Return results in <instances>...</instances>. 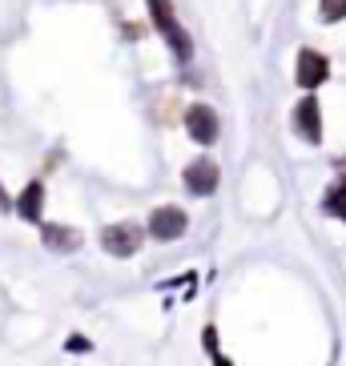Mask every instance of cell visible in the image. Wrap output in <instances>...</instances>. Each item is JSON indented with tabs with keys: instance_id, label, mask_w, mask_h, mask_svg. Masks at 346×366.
Listing matches in <instances>:
<instances>
[{
	"instance_id": "cell-1",
	"label": "cell",
	"mask_w": 346,
	"mask_h": 366,
	"mask_svg": "<svg viewBox=\"0 0 346 366\" xmlns=\"http://www.w3.org/2000/svg\"><path fill=\"white\" fill-rule=\"evenodd\" d=\"M149 4V21H153V29L165 36V44L173 49V56L177 61H189L194 56V44H189V33L182 29V21H177V12H173V0H145Z\"/></svg>"
},
{
	"instance_id": "cell-2",
	"label": "cell",
	"mask_w": 346,
	"mask_h": 366,
	"mask_svg": "<svg viewBox=\"0 0 346 366\" xmlns=\"http://www.w3.org/2000/svg\"><path fill=\"white\" fill-rule=\"evenodd\" d=\"M141 226H133V222H113V226L101 229V249L105 254H113V258H133L141 249Z\"/></svg>"
},
{
	"instance_id": "cell-3",
	"label": "cell",
	"mask_w": 346,
	"mask_h": 366,
	"mask_svg": "<svg viewBox=\"0 0 346 366\" xmlns=\"http://www.w3.org/2000/svg\"><path fill=\"white\" fill-rule=\"evenodd\" d=\"M185 226H189V217L177 205H157L149 214V237H157V242H177L185 234Z\"/></svg>"
},
{
	"instance_id": "cell-4",
	"label": "cell",
	"mask_w": 346,
	"mask_h": 366,
	"mask_svg": "<svg viewBox=\"0 0 346 366\" xmlns=\"http://www.w3.org/2000/svg\"><path fill=\"white\" fill-rule=\"evenodd\" d=\"M294 81L302 89H318L330 81V61L322 53H314V49H302L298 53V65H294Z\"/></svg>"
},
{
	"instance_id": "cell-5",
	"label": "cell",
	"mask_w": 346,
	"mask_h": 366,
	"mask_svg": "<svg viewBox=\"0 0 346 366\" xmlns=\"http://www.w3.org/2000/svg\"><path fill=\"white\" fill-rule=\"evenodd\" d=\"M185 129H189V141H197V145H214L217 141V113L209 105H189V113H185Z\"/></svg>"
},
{
	"instance_id": "cell-6",
	"label": "cell",
	"mask_w": 346,
	"mask_h": 366,
	"mask_svg": "<svg viewBox=\"0 0 346 366\" xmlns=\"http://www.w3.org/2000/svg\"><path fill=\"white\" fill-rule=\"evenodd\" d=\"M294 133L302 141H310V145H318L322 141V109H318V101L306 97L294 105Z\"/></svg>"
},
{
	"instance_id": "cell-7",
	"label": "cell",
	"mask_w": 346,
	"mask_h": 366,
	"mask_svg": "<svg viewBox=\"0 0 346 366\" xmlns=\"http://www.w3.org/2000/svg\"><path fill=\"white\" fill-rule=\"evenodd\" d=\"M217 165L209 162V157H202V162H194V165H185V173H182V182H185V189L194 197H209L217 189Z\"/></svg>"
},
{
	"instance_id": "cell-8",
	"label": "cell",
	"mask_w": 346,
	"mask_h": 366,
	"mask_svg": "<svg viewBox=\"0 0 346 366\" xmlns=\"http://www.w3.org/2000/svg\"><path fill=\"white\" fill-rule=\"evenodd\" d=\"M41 242L49 249H56V254H73V249H81V229H73V226H56V222H44L41 226Z\"/></svg>"
},
{
	"instance_id": "cell-9",
	"label": "cell",
	"mask_w": 346,
	"mask_h": 366,
	"mask_svg": "<svg viewBox=\"0 0 346 366\" xmlns=\"http://www.w3.org/2000/svg\"><path fill=\"white\" fill-rule=\"evenodd\" d=\"M12 209L24 217V222H41V214H44V182L36 177V182H29L21 189V197L12 202Z\"/></svg>"
},
{
	"instance_id": "cell-10",
	"label": "cell",
	"mask_w": 346,
	"mask_h": 366,
	"mask_svg": "<svg viewBox=\"0 0 346 366\" xmlns=\"http://www.w3.org/2000/svg\"><path fill=\"white\" fill-rule=\"evenodd\" d=\"M322 209L330 217H342L346 222V177H338L330 189H326V197H322Z\"/></svg>"
},
{
	"instance_id": "cell-11",
	"label": "cell",
	"mask_w": 346,
	"mask_h": 366,
	"mask_svg": "<svg viewBox=\"0 0 346 366\" xmlns=\"http://www.w3.org/2000/svg\"><path fill=\"white\" fill-rule=\"evenodd\" d=\"M318 12H322L326 24H335V21H342V16H346V0H322Z\"/></svg>"
},
{
	"instance_id": "cell-12",
	"label": "cell",
	"mask_w": 346,
	"mask_h": 366,
	"mask_svg": "<svg viewBox=\"0 0 346 366\" xmlns=\"http://www.w3.org/2000/svg\"><path fill=\"white\" fill-rule=\"evenodd\" d=\"M9 209H12V197H9V189L0 185V214H9Z\"/></svg>"
},
{
	"instance_id": "cell-13",
	"label": "cell",
	"mask_w": 346,
	"mask_h": 366,
	"mask_svg": "<svg viewBox=\"0 0 346 366\" xmlns=\"http://www.w3.org/2000/svg\"><path fill=\"white\" fill-rule=\"evenodd\" d=\"M214 366H234V362H229V358H217V362Z\"/></svg>"
}]
</instances>
